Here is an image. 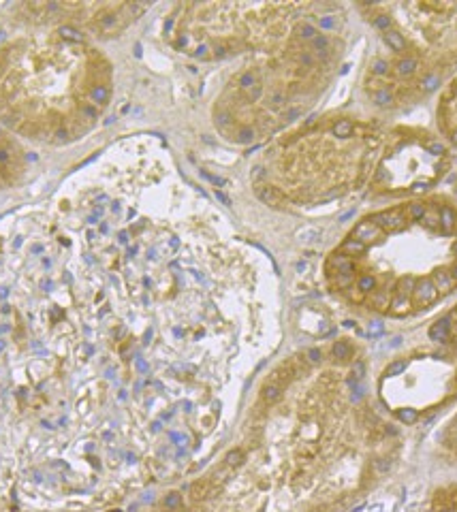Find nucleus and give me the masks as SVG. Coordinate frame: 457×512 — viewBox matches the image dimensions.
Here are the masks:
<instances>
[{
	"label": "nucleus",
	"instance_id": "1",
	"mask_svg": "<svg viewBox=\"0 0 457 512\" xmlns=\"http://www.w3.org/2000/svg\"><path fill=\"white\" fill-rule=\"evenodd\" d=\"M101 216L94 203L80 239L0 259V493L22 512H97L167 474L159 438L180 461L195 446L171 425V397L216 425L218 376L171 359V344L223 348V320L154 323L159 284L137 271V244L120 254L122 231L105 239Z\"/></svg>",
	"mask_w": 457,
	"mask_h": 512
},
{
	"label": "nucleus",
	"instance_id": "2",
	"mask_svg": "<svg viewBox=\"0 0 457 512\" xmlns=\"http://www.w3.org/2000/svg\"><path fill=\"white\" fill-rule=\"evenodd\" d=\"M13 11L24 30L0 39V126L47 146L82 139L112 99V67L84 32Z\"/></svg>",
	"mask_w": 457,
	"mask_h": 512
},
{
	"label": "nucleus",
	"instance_id": "3",
	"mask_svg": "<svg viewBox=\"0 0 457 512\" xmlns=\"http://www.w3.org/2000/svg\"><path fill=\"white\" fill-rule=\"evenodd\" d=\"M26 167V156L20 146V141L15 139L7 128L0 126V190L13 186L20 180Z\"/></svg>",
	"mask_w": 457,
	"mask_h": 512
},
{
	"label": "nucleus",
	"instance_id": "4",
	"mask_svg": "<svg viewBox=\"0 0 457 512\" xmlns=\"http://www.w3.org/2000/svg\"><path fill=\"white\" fill-rule=\"evenodd\" d=\"M438 131L449 148L457 150V75L445 86L436 107Z\"/></svg>",
	"mask_w": 457,
	"mask_h": 512
},
{
	"label": "nucleus",
	"instance_id": "5",
	"mask_svg": "<svg viewBox=\"0 0 457 512\" xmlns=\"http://www.w3.org/2000/svg\"><path fill=\"white\" fill-rule=\"evenodd\" d=\"M430 340L440 344V346H449L453 350V355H457V303L451 312L445 316H440L436 323L428 331Z\"/></svg>",
	"mask_w": 457,
	"mask_h": 512
},
{
	"label": "nucleus",
	"instance_id": "6",
	"mask_svg": "<svg viewBox=\"0 0 457 512\" xmlns=\"http://www.w3.org/2000/svg\"><path fill=\"white\" fill-rule=\"evenodd\" d=\"M425 512H457V485L438 489Z\"/></svg>",
	"mask_w": 457,
	"mask_h": 512
},
{
	"label": "nucleus",
	"instance_id": "7",
	"mask_svg": "<svg viewBox=\"0 0 457 512\" xmlns=\"http://www.w3.org/2000/svg\"><path fill=\"white\" fill-rule=\"evenodd\" d=\"M378 235H381V229L376 227V224L370 220V218H366L364 222H359L357 227L353 229V239H359L361 244H366V242H370V239H376Z\"/></svg>",
	"mask_w": 457,
	"mask_h": 512
},
{
	"label": "nucleus",
	"instance_id": "8",
	"mask_svg": "<svg viewBox=\"0 0 457 512\" xmlns=\"http://www.w3.org/2000/svg\"><path fill=\"white\" fill-rule=\"evenodd\" d=\"M383 41L387 43V47H389L391 52H396V54H402V56H404V52H406V39L402 37L400 30L389 28L387 32H383Z\"/></svg>",
	"mask_w": 457,
	"mask_h": 512
},
{
	"label": "nucleus",
	"instance_id": "9",
	"mask_svg": "<svg viewBox=\"0 0 457 512\" xmlns=\"http://www.w3.org/2000/svg\"><path fill=\"white\" fill-rule=\"evenodd\" d=\"M443 444L447 451L451 453V457L457 461V412L453 419L449 421V425L445 427V434H443Z\"/></svg>",
	"mask_w": 457,
	"mask_h": 512
},
{
	"label": "nucleus",
	"instance_id": "10",
	"mask_svg": "<svg viewBox=\"0 0 457 512\" xmlns=\"http://www.w3.org/2000/svg\"><path fill=\"white\" fill-rule=\"evenodd\" d=\"M332 355H334V359H338V361H349V359L353 357V346H351L349 342H346V340L336 342L334 348H332Z\"/></svg>",
	"mask_w": 457,
	"mask_h": 512
},
{
	"label": "nucleus",
	"instance_id": "11",
	"mask_svg": "<svg viewBox=\"0 0 457 512\" xmlns=\"http://www.w3.org/2000/svg\"><path fill=\"white\" fill-rule=\"evenodd\" d=\"M342 252L349 254V256H359V254L366 252V244H361L359 239L349 237V239H346V242L342 244Z\"/></svg>",
	"mask_w": 457,
	"mask_h": 512
},
{
	"label": "nucleus",
	"instance_id": "12",
	"mask_svg": "<svg viewBox=\"0 0 457 512\" xmlns=\"http://www.w3.org/2000/svg\"><path fill=\"white\" fill-rule=\"evenodd\" d=\"M389 69H391V64H389L387 60H383V58H376V60H372V64H370V73H372L374 77H387V75H389Z\"/></svg>",
	"mask_w": 457,
	"mask_h": 512
},
{
	"label": "nucleus",
	"instance_id": "13",
	"mask_svg": "<svg viewBox=\"0 0 457 512\" xmlns=\"http://www.w3.org/2000/svg\"><path fill=\"white\" fill-rule=\"evenodd\" d=\"M353 133V122L351 120H340L336 126H334V135L340 137V139H346Z\"/></svg>",
	"mask_w": 457,
	"mask_h": 512
},
{
	"label": "nucleus",
	"instance_id": "14",
	"mask_svg": "<svg viewBox=\"0 0 457 512\" xmlns=\"http://www.w3.org/2000/svg\"><path fill=\"white\" fill-rule=\"evenodd\" d=\"M299 237L306 239V242H310V239H319V231H314V229H304V231H299Z\"/></svg>",
	"mask_w": 457,
	"mask_h": 512
},
{
	"label": "nucleus",
	"instance_id": "15",
	"mask_svg": "<svg viewBox=\"0 0 457 512\" xmlns=\"http://www.w3.org/2000/svg\"><path fill=\"white\" fill-rule=\"evenodd\" d=\"M455 192H457V175H455Z\"/></svg>",
	"mask_w": 457,
	"mask_h": 512
}]
</instances>
